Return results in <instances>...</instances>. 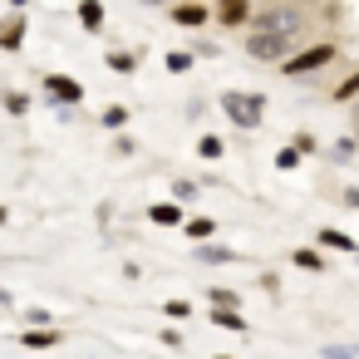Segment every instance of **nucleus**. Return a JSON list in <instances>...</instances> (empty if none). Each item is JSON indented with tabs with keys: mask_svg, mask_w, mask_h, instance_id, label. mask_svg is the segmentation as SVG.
Segmentation results:
<instances>
[{
	"mask_svg": "<svg viewBox=\"0 0 359 359\" xmlns=\"http://www.w3.org/2000/svg\"><path fill=\"white\" fill-rule=\"evenodd\" d=\"M222 114H226L236 128H256V123L266 118V99H261V94H241V89H231V94H222Z\"/></svg>",
	"mask_w": 359,
	"mask_h": 359,
	"instance_id": "1",
	"label": "nucleus"
},
{
	"mask_svg": "<svg viewBox=\"0 0 359 359\" xmlns=\"http://www.w3.org/2000/svg\"><path fill=\"white\" fill-rule=\"evenodd\" d=\"M290 50H295V35L256 30V35L246 40V55H251V60H266V65H285V60H290Z\"/></svg>",
	"mask_w": 359,
	"mask_h": 359,
	"instance_id": "2",
	"label": "nucleus"
},
{
	"mask_svg": "<svg viewBox=\"0 0 359 359\" xmlns=\"http://www.w3.org/2000/svg\"><path fill=\"white\" fill-rule=\"evenodd\" d=\"M330 60H334V45H330V40H320V45H310V50L290 55V60L280 65V74H285V79H300V74H315V69H325Z\"/></svg>",
	"mask_w": 359,
	"mask_h": 359,
	"instance_id": "3",
	"label": "nucleus"
},
{
	"mask_svg": "<svg viewBox=\"0 0 359 359\" xmlns=\"http://www.w3.org/2000/svg\"><path fill=\"white\" fill-rule=\"evenodd\" d=\"M305 15L295 6H276V11H261L256 15V30H271V35H300Z\"/></svg>",
	"mask_w": 359,
	"mask_h": 359,
	"instance_id": "4",
	"label": "nucleus"
},
{
	"mask_svg": "<svg viewBox=\"0 0 359 359\" xmlns=\"http://www.w3.org/2000/svg\"><path fill=\"white\" fill-rule=\"evenodd\" d=\"M45 89H50V99H55V104H79V99H84V89H79L74 79H65V74H50V79H45Z\"/></svg>",
	"mask_w": 359,
	"mask_h": 359,
	"instance_id": "5",
	"label": "nucleus"
},
{
	"mask_svg": "<svg viewBox=\"0 0 359 359\" xmlns=\"http://www.w3.org/2000/svg\"><path fill=\"white\" fill-rule=\"evenodd\" d=\"M20 344H25V349H55V344H60V334H55L50 325H30V330L20 334Z\"/></svg>",
	"mask_w": 359,
	"mask_h": 359,
	"instance_id": "6",
	"label": "nucleus"
},
{
	"mask_svg": "<svg viewBox=\"0 0 359 359\" xmlns=\"http://www.w3.org/2000/svg\"><path fill=\"white\" fill-rule=\"evenodd\" d=\"M212 325H222V330H246V315L236 310V305H212Z\"/></svg>",
	"mask_w": 359,
	"mask_h": 359,
	"instance_id": "7",
	"label": "nucleus"
},
{
	"mask_svg": "<svg viewBox=\"0 0 359 359\" xmlns=\"http://www.w3.org/2000/svg\"><path fill=\"white\" fill-rule=\"evenodd\" d=\"M217 15H222V25H236V20H246V15H251V0H222Z\"/></svg>",
	"mask_w": 359,
	"mask_h": 359,
	"instance_id": "8",
	"label": "nucleus"
},
{
	"mask_svg": "<svg viewBox=\"0 0 359 359\" xmlns=\"http://www.w3.org/2000/svg\"><path fill=\"white\" fill-rule=\"evenodd\" d=\"M197 261H207V266H226V261H236V251H231V246H197Z\"/></svg>",
	"mask_w": 359,
	"mask_h": 359,
	"instance_id": "9",
	"label": "nucleus"
},
{
	"mask_svg": "<svg viewBox=\"0 0 359 359\" xmlns=\"http://www.w3.org/2000/svg\"><path fill=\"white\" fill-rule=\"evenodd\" d=\"M79 20H84V30H99L104 25V6L99 0H79Z\"/></svg>",
	"mask_w": 359,
	"mask_h": 359,
	"instance_id": "10",
	"label": "nucleus"
},
{
	"mask_svg": "<svg viewBox=\"0 0 359 359\" xmlns=\"http://www.w3.org/2000/svg\"><path fill=\"white\" fill-rule=\"evenodd\" d=\"M172 20H177V25H202V20H207V6H192V0H187V6L172 11Z\"/></svg>",
	"mask_w": 359,
	"mask_h": 359,
	"instance_id": "11",
	"label": "nucleus"
},
{
	"mask_svg": "<svg viewBox=\"0 0 359 359\" xmlns=\"http://www.w3.org/2000/svg\"><path fill=\"white\" fill-rule=\"evenodd\" d=\"M320 246H330V251H354V236H344V231L325 226V231H320Z\"/></svg>",
	"mask_w": 359,
	"mask_h": 359,
	"instance_id": "12",
	"label": "nucleus"
},
{
	"mask_svg": "<svg viewBox=\"0 0 359 359\" xmlns=\"http://www.w3.org/2000/svg\"><path fill=\"white\" fill-rule=\"evenodd\" d=\"M290 261H295V266H300V271H315V276H320V271H325V256H320V251H310V246H300V251H295V256H290Z\"/></svg>",
	"mask_w": 359,
	"mask_h": 359,
	"instance_id": "13",
	"label": "nucleus"
},
{
	"mask_svg": "<svg viewBox=\"0 0 359 359\" xmlns=\"http://www.w3.org/2000/svg\"><path fill=\"white\" fill-rule=\"evenodd\" d=\"M20 35H25V25H20V15H15V20H6V30H0V45H6V50H20Z\"/></svg>",
	"mask_w": 359,
	"mask_h": 359,
	"instance_id": "14",
	"label": "nucleus"
},
{
	"mask_svg": "<svg viewBox=\"0 0 359 359\" xmlns=\"http://www.w3.org/2000/svg\"><path fill=\"white\" fill-rule=\"evenodd\" d=\"M153 222H158V226H177V222H182L177 202H163V207H153Z\"/></svg>",
	"mask_w": 359,
	"mask_h": 359,
	"instance_id": "15",
	"label": "nucleus"
},
{
	"mask_svg": "<svg viewBox=\"0 0 359 359\" xmlns=\"http://www.w3.org/2000/svg\"><path fill=\"white\" fill-rule=\"evenodd\" d=\"M212 231H217V222H212V217H192V222H187V236H197V241H207Z\"/></svg>",
	"mask_w": 359,
	"mask_h": 359,
	"instance_id": "16",
	"label": "nucleus"
},
{
	"mask_svg": "<svg viewBox=\"0 0 359 359\" xmlns=\"http://www.w3.org/2000/svg\"><path fill=\"white\" fill-rule=\"evenodd\" d=\"M163 315H168V320H192V305H187V300H168Z\"/></svg>",
	"mask_w": 359,
	"mask_h": 359,
	"instance_id": "17",
	"label": "nucleus"
},
{
	"mask_svg": "<svg viewBox=\"0 0 359 359\" xmlns=\"http://www.w3.org/2000/svg\"><path fill=\"white\" fill-rule=\"evenodd\" d=\"M320 354H325V359H354V354H359V344H325Z\"/></svg>",
	"mask_w": 359,
	"mask_h": 359,
	"instance_id": "18",
	"label": "nucleus"
},
{
	"mask_svg": "<svg viewBox=\"0 0 359 359\" xmlns=\"http://www.w3.org/2000/svg\"><path fill=\"white\" fill-rule=\"evenodd\" d=\"M104 123H109V128H123V123H128V109H123V104L104 109Z\"/></svg>",
	"mask_w": 359,
	"mask_h": 359,
	"instance_id": "19",
	"label": "nucleus"
},
{
	"mask_svg": "<svg viewBox=\"0 0 359 359\" xmlns=\"http://www.w3.org/2000/svg\"><path fill=\"white\" fill-rule=\"evenodd\" d=\"M109 69H118V74H133V55H118V50H114V55H109Z\"/></svg>",
	"mask_w": 359,
	"mask_h": 359,
	"instance_id": "20",
	"label": "nucleus"
},
{
	"mask_svg": "<svg viewBox=\"0 0 359 359\" xmlns=\"http://www.w3.org/2000/svg\"><path fill=\"white\" fill-rule=\"evenodd\" d=\"M197 153H202V158H222V138H212V133H207V138L197 143Z\"/></svg>",
	"mask_w": 359,
	"mask_h": 359,
	"instance_id": "21",
	"label": "nucleus"
},
{
	"mask_svg": "<svg viewBox=\"0 0 359 359\" xmlns=\"http://www.w3.org/2000/svg\"><path fill=\"white\" fill-rule=\"evenodd\" d=\"M354 94H359V69H354V74H349V79L334 89V99H354Z\"/></svg>",
	"mask_w": 359,
	"mask_h": 359,
	"instance_id": "22",
	"label": "nucleus"
},
{
	"mask_svg": "<svg viewBox=\"0 0 359 359\" xmlns=\"http://www.w3.org/2000/svg\"><path fill=\"white\" fill-rule=\"evenodd\" d=\"M168 69H172V74H187L192 60H187V55H168Z\"/></svg>",
	"mask_w": 359,
	"mask_h": 359,
	"instance_id": "23",
	"label": "nucleus"
},
{
	"mask_svg": "<svg viewBox=\"0 0 359 359\" xmlns=\"http://www.w3.org/2000/svg\"><path fill=\"white\" fill-rule=\"evenodd\" d=\"M276 163H280V168H295V163H300V148H280Z\"/></svg>",
	"mask_w": 359,
	"mask_h": 359,
	"instance_id": "24",
	"label": "nucleus"
},
{
	"mask_svg": "<svg viewBox=\"0 0 359 359\" xmlns=\"http://www.w3.org/2000/svg\"><path fill=\"white\" fill-rule=\"evenodd\" d=\"M212 305H236V290H226V285H217V290H212Z\"/></svg>",
	"mask_w": 359,
	"mask_h": 359,
	"instance_id": "25",
	"label": "nucleus"
},
{
	"mask_svg": "<svg viewBox=\"0 0 359 359\" xmlns=\"http://www.w3.org/2000/svg\"><path fill=\"white\" fill-rule=\"evenodd\" d=\"M339 202H344V207H359V187H349V192H344Z\"/></svg>",
	"mask_w": 359,
	"mask_h": 359,
	"instance_id": "26",
	"label": "nucleus"
},
{
	"mask_svg": "<svg viewBox=\"0 0 359 359\" xmlns=\"http://www.w3.org/2000/svg\"><path fill=\"white\" fill-rule=\"evenodd\" d=\"M11 6H15V11H25V6H30V0H11Z\"/></svg>",
	"mask_w": 359,
	"mask_h": 359,
	"instance_id": "27",
	"label": "nucleus"
},
{
	"mask_svg": "<svg viewBox=\"0 0 359 359\" xmlns=\"http://www.w3.org/2000/svg\"><path fill=\"white\" fill-rule=\"evenodd\" d=\"M217 359H231V354H217Z\"/></svg>",
	"mask_w": 359,
	"mask_h": 359,
	"instance_id": "28",
	"label": "nucleus"
},
{
	"mask_svg": "<svg viewBox=\"0 0 359 359\" xmlns=\"http://www.w3.org/2000/svg\"><path fill=\"white\" fill-rule=\"evenodd\" d=\"M148 6H158V0H148Z\"/></svg>",
	"mask_w": 359,
	"mask_h": 359,
	"instance_id": "29",
	"label": "nucleus"
}]
</instances>
